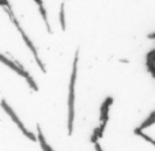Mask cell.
Masks as SVG:
<instances>
[{"label": "cell", "instance_id": "52a82bcc", "mask_svg": "<svg viewBox=\"0 0 155 151\" xmlns=\"http://www.w3.org/2000/svg\"><path fill=\"white\" fill-rule=\"evenodd\" d=\"M37 132H38L37 140L40 142V146H41V149H42V151H53V149L46 143V140H45V138H44V133H42V131H41L40 125H37Z\"/></svg>", "mask_w": 155, "mask_h": 151}, {"label": "cell", "instance_id": "30bf717a", "mask_svg": "<svg viewBox=\"0 0 155 151\" xmlns=\"http://www.w3.org/2000/svg\"><path fill=\"white\" fill-rule=\"evenodd\" d=\"M154 123H155V112H153V113L150 114V117H148L147 120H144V121H143V124L139 127V130H142V131L146 130V128H148L150 125H153Z\"/></svg>", "mask_w": 155, "mask_h": 151}, {"label": "cell", "instance_id": "9c48e42d", "mask_svg": "<svg viewBox=\"0 0 155 151\" xmlns=\"http://www.w3.org/2000/svg\"><path fill=\"white\" fill-rule=\"evenodd\" d=\"M60 26H61V30L67 29V23H65V5L64 3H61L60 5Z\"/></svg>", "mask_w": 155, "mask_h": 151}, {"label": "cell", "instance_id": "6da1fadb", "mask_svg": "<svg viewBox=\"0 0 155 151\" xmlns=\"http://www.w3.org/2000/svg\"><path fill=\"white\" fill-rule=\"evenodd\" d=\"M78 61H79V51L75 52L74 57L72 72L70 79V90H68V135H72L74 131V119H75V83L78 75Z\"/></svg>", "mask_w": 155, "mask_h": 151}, {"label": "cell", "instance_id": "7a4b0ae2", "mask_svg": "<svg viewBox=\"0 0 155 151\" xmlns=\"http://www.w3.org/2000/svg\"><path fill=\"white\" fill-rule=\"evenodd\" d=\"M3 10L7 12V15L10 16V19H11V22H12L14 25H15V27L18 29V31H19V34L22 35V38H23V42L26 44V46L31 51V53H33V56H34V59H35V63L38 64V67L41 68V71L42 72H46V70H45V65H44V63L41 61V59H40V56H38V52H37V48L34 46V44H33V41L29 38V35L25 33V30H23V27L21 26V23H19V21L15 18V15H14V12H12V8H11V5L10 7H4Z\"/></svg>", "mask_w": 155, "mask_h": 151}, {"label": "cell", "instance_id": "277c9868", "mask_svg": "<svg viewBox=\"0 0 155 151\" xmlns=\"http://www.w3.org/2000/svg\"><path fill=\"white\" fill-rule=\"evenodd\" d=\"M0 103H2V108L5 110V113H7L8 116L11 117V120H12V121L16 124V127H18L19 130H21V132L23 133V135L26 136L27 139H30V140H33V142H35V140H37V138H35V136H34V133H31L29 130H27L26 127H25V125H23V123L21 121V119H19V117L16 116V113H15V112H14V109L11 108V106L7 103V101H5V100H2V102H0Z\"/></svg>", "mask_w": 155, "mask_h": 151}, {"label": "cell", "instance_id": "8fae6325", "mask_svg": "<svg viewBox=\"0 0 155 151\" xmlns=\"http://www.w3.org/2000/svg\"><path fill=\"white\" fill-rule=\"evenodd\" d=\"M135 133H136V135H139L140 138H143L144 140H147L148 143H151L153 146H155V140H154V139H153V138H150L148 135H146V133L143 132L142 130H139V128H135Z\"/></svg>", "mask_w": 155, "mask_h": 151}, {"label": "cell", "instance_id": "7c38bea8", "mask_svg": "<svg viewBox=\"0 0 155 151\" xmlns=\"http://www.w3.org/2000/svg\"><path fill=\"white\" fill-rule=\"evenodd\" d=\"M94 144H95V151H104L101 147V144H99V142H97V143H94Z\"/></svg>", "mask_w": 155, "mask_h": 151}, {"label": "cell", "instance_id": "3957f363", "mask_svg": "<svg viewBox=\"0 0 155 151\" xmlns=\"http://www.w3.org/2000/svg\"><path fill=\"white\" fill-rule=\"evenodd\" d=\"M0 63H3L4 65H7L10 70H12L14 72H16L18 75H21L22 78L27 82V84L34 90V91H38V86H37V83H35V80L33 79V76L30 75L26 70H25L23 65H22L19 61H16V60H10L8 57H5L3 53H0Z\"/></svg>", "mask_w": 155, "mask_h": 151}, {"label": "cell", "instance_id": "ba28073f", "mask_svg": "<svg viewBox=\"0 0 155 151\" xmlns=\"http://www.w3.org/2000/svg\"><path fill=\"white\" fill-rule=\"evenodd\" d=\"M147 67L150 70V72L155 76V51L150 52L147 56Z\"/></svg>", "mask_w": 155, "mask_h": 151}, {"label": "cell", "instance_id": "4fadbf2b", "mask_svg": "<svg viewBox=\"0 0 155 151\" xmlns=\"http://www.w3.org/2000/svg\"><path fill=\"white\" fill-rule=\"evenodd\" d=\"M147 37L150 38V40H155V31H154V33H150V34H148Z\"/></svg>", "mask_w": 155, "mask_h": 151}, {"label": "cell", "instance_id": "5b68a950", "mask_svg": "<svg viewBox=\"0 0 155 151\" xmlns=\"http://www.w3.org/2000/svg\"><path fill=\"white\" fill-rule=\"evenodd\" d=\"M113 103V98L112 97H107L106 100L102 102L101 105V116H99V120L101 123H106L107 124V120H109V109Z\"/></svg>", "mask_w": 155, "mask_h": 151}, {"label": "cell", "instance_id": "8992f818", "mask_svg": "<svg viewBox=\"0 0 155 151\" xmlns=\"http://www.w3.org/2000/svg\"><path fill=\"white\" fill-rule=\"evenodd\" d=\"M34 3L38 5V10H40V14L42 15V19H44V22H45V26H46V29H48V33H51V34H52L51 23H49V21H48V12H46V10H45L44 2H42V0H34Z\"/></svg>", "mask_w": 155, "mask_h": 151}, {"label": "cell", "instance_id": "5bb4252c", "mask_svg": "<svg viewBox=\"0 0 155 151\" xmlns=\"http://www.w3.org/2000/svg\"><path fill=\"white\" fill-rule=\"evenodd\" d=\"M64 2H65V0H64Z\"/></svg>", "mask_w": 155, "mask_h": 151}]
</instances>
